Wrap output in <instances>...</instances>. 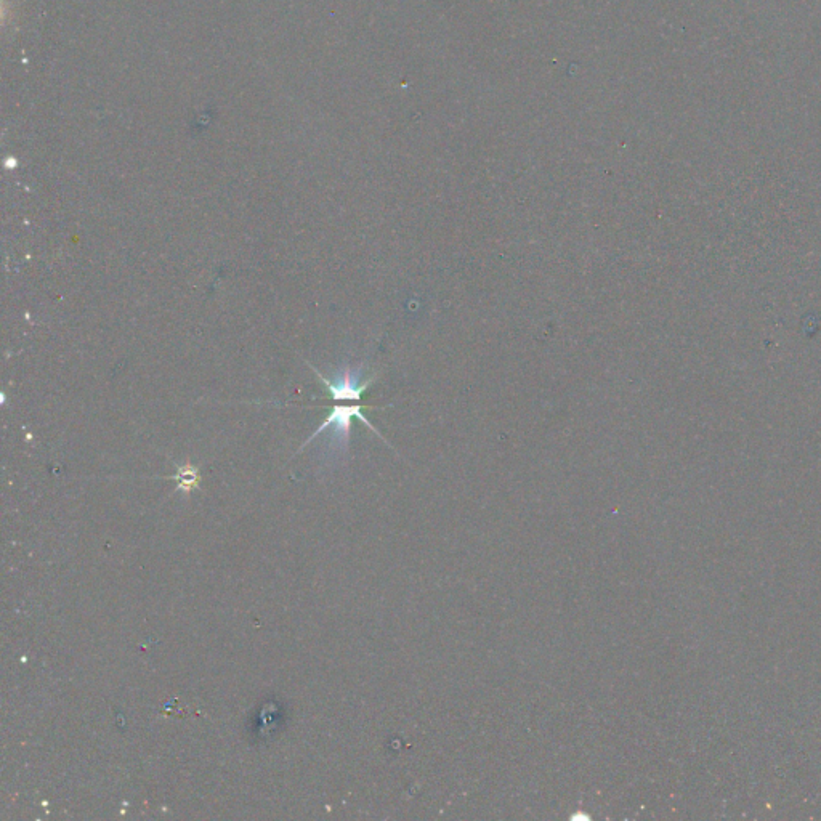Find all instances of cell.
<instances>
[{
	"label": "cell",
	"instance_id": "cell-1",
	"mask_svg": "<svg viewBox=\"0 0 821 821\" xmlns=\"http://www.w3.org/2000/svg\"><path fill=\"white\" fill-rule=\"evenodd\" d=\"M363 409L364 405H361V403H356V405H334V408L331 409V413L326 417V421L318 427V430H315L312 437L305 441L299 451H302L308 443H312L320 433L331 429L332 440H334L332 445H334L337 451L345 453L348 449V443H350V430H352L353 419H358V421L363 422L364 425H368L369 430H373L377 437H381L382 440H384L379 430H376V427L368 421V417L364 416Z\"/></svg>",
	"mask_w": 821,
	"mask_h": 821
},
{
	"label": "cell",
	"instance_id": "cell-3",
	"mask_svg": "<svg viewBox=\"0 0 821 821\" xmlns=\"http://www.w3.org/2000/svg\"><path fill=\"white\" fill-rule=\"evenodd\" d=\"M172 478L177 480L180 490H195L196 486L199 485V470L188 464V466L178 467L177 475Z\"/></svg>",
	"mask_w": 821,
	"mask_h": 821
},
{
	"label": "cell",
	"instance_id": "cell-2",
	"mask_svg": "<svg viewBox=\"0 0 821 821\" xmlns=\"http://www.w3.org/2000/svg\"><path fill=\"white\" fill-rule=\"evenodd\" d=\"M310 368L315 371L316 376L320 377V381L326 385L329 397L334 401L361 403L364 393L376 379V376H371L363 381V369L345 368L340 371L336 379H329V377L323 376L312 364H310Z\"/></svg>",
	"mask_w": 821,
	"mask_h": 821
}]
</instances>
